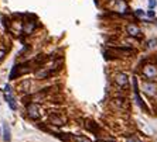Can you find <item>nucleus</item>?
<instances>
[{
    "label": "nucleus",
    "instance_id": "11",
    "mask_svg": "<svg viewBox=\"0 0 157 142\" xmlns=\"http://www.w3.org/2000/svg\"><path fill=\"white\" fill-rule=\"evenodd\" d=\"M156 44H157V40H151V41H149V42H147V47H149V48H153Z\"/></svg>",
    "mask_w": 157,
    "mask_h": 142
},
{
    "label": "nucleus",
    "instance_id": "8",
    "mask_svg": "<svg viewBox=\"0 0 157 142\" xmlns=\"http://www.w3.org/2000/svg\"><path fill=\"white\" fill-rule=\"evenodd\" d=\"M116 7H117V10L122 11V13L128 10V6H126V3H124L123 0H119V2H117V3H116Z\"/></svg>",
    "mask_w": 157,
    "mask_h": 142
},
{
    "label": "nucleus",
    "instance_id": "13",
    "mask_svg": "<svg viewBox=\"0 0 157 142\" xmlns=\"http://www.w3.org/2000/svg\"><path fill=\"white\" fill-rule=\"evenodd\" d=\"M128 142H140L137 138H135V137H132V138H128Z\"/></svg>",
    "mask_w": 157,
    "mask_h": 142
},
{
    "label": "nucleus",
    "instance_id": "10",
    "mask_svg": "<svg viewBox=\"0 0 157 142\" xmlns=\"http://www.w3.org/2000/svg\"><path fill=\"white\" fill-rule=\"evenodd\" d=\"M33 28H34V24H31V26H30V24H26L24 31H26V33H31V31H33Z\"/></svg>",
    "mask_w": 157,
    "mask_h": 142
},
{
    "label": "nucleus",
    "instance_id": "12",
    "mask_svg": "<svg viewBox=\"0 0 157 142\" xmlns=\"http://www.w3.org/2000/svg\"><path fill=\"white\" fill-rule=\"evenodd\" d=\"M156 4H157L156 0H149V7L150 9H154V7H156Z\"/></svg>",
    "mask_w": 157,
    "mask_h": 142
},
{
    "label": "nucleus",
    "instance_id": "14",
    "mask_svg": "<svg viewBox=\"0 0 157 142\" xmlns=\"http://www.w3.org/2000/svg\"><path fill=\"white\" fill-rule=\"evenodd\" d=\"M136 16H144V11L143 10H136Z\"/></svg>",
    "mask_w": 157,
    "mask_h": 142
},
{
    "label": "nucleus",
    "instance_id": "1",
    "mask_svg": "<svg viewBox=\"0 0 157 142\" xmlns=\"http://www.w3.org/2000/svg\"><path fill=\"white\" fill-rule=\"evenodd\" d=\"M4 97H6V100H7L9 106H10L11 110H16V108H17V104H16V98L13 97V94H11L10 86H6V87H4Z\"/></svg>",
    "mask_w": 157,
    "mask_h": 142
},
{
    "label": "nucleus",
    "instance_id": "5",
    "mask_svg": "<svg viewBox=\"0 0 157 142\" xmlns=\"http://www.w3.org/2000/svg\"><path fill=\"white\" fill-rule=\"evenodd\" d=\"M29 115L31 117V118H38V106L37 104H33V106L29 107Z\"/></svg>",
    "mask_w": 157,
    "mask_h": 142
},
{
    "label": "nucleus",
    "instance_id": "7",
    "mask_svg": "<svg viewBox=\"0 0 157 142\" xmlns=\"http://www.w3.org/2000/svg\"><path fill=\"white\" fill-rule=\"evenodd\" d=\"M116 83L121 84V86H124V84L128 83V76H126L124 73H119L116 76Z\"/></svg>",
    "mask_w": 157,
    "mask_h": 142
},
{
    "label": "nucleus",
    "instance_id": "4",
    "mask_svg": "<svg viewBox=\"0 0 157 142\" xmlns=\"http://www.w3.org/2000/svg\"><path fill=\"white\" fill-rule=\"evenodd\" d=\"M144 75H146L149 79H151V77H154L157 75V69L154 66H146V68H144Z\"/></svg>",
    "mask_w": 157,
    "mask_h": 142
},
{
    "label": "nucleus",
    "instance_id": "6",
    "mask_svg": "<svg viewBox=\"0 0 157 142\" xmlns=\"http://www.w3.org/2000/svg\"><path fill=\"white\" fill-rule=\"evenodd\" d=\"M143 89H144V91H146L147 94H154L156 93V84H153V83H144V86H143Z\"/></svg>",
    "mask_w": 157,
    "mask_h": 142
},
{
    "label": "nucleus",
    "instance_id": "2",
    "mask_svg": "<svg viewBox=\"0 0 157 142\" xmlns=\"http://www.w3.org/2000/svg\"><path fill=\"white\" fill-rule=\"evenodd\" d=\"M126 30H128V34H129V35H132V37L140 35V28L137 26H135V24H129Z\"/></svg>",
    "mask_w": 157,
    "mask_h": 142
},
{
    "label": "nucleus",
    "instance_id": "15",
    "mask_svg": "<svg viewBox=\"0 0 157 142\" xmlns=\"http://www.w3.org/2000/svg\"><path fill=\"white\" fill-rule=\"evenodd\" d=\"M147 16H149V17H154V11H153V10L147 11Z\"/></svg>",
    "mask_w": 157,
    "mask_h": 142
},
{
    "label": "nucleus",
    "instance_id": "3",
    "mask_svg": "<svg viewBox=\"0 0 157 142\" xmlns=\"http://www.w3.org/2000/svg\"><path fill=\"white\" fill-rule=\"evenodd\" d=\"M3 138L4 142H11V135H10V125L7 122L3 124Z\"/></svg>",
    "mask_w": 157,
    "mask_h": 142
},
{
    "label": "nucleus",
    "instance_id": "9",
    "mask_svg": "<svg viewBox=\"0 0 157 142\" xmlns=\"http://www.w3.org/2000/svg\"><path fill=\"white\" fill-rule=\"evenodd\" d=\"M75 141L77 142H89V139L84 138V137H75Z\"/></svg>",
    "mask_w": 157,
    "mask_h": 142
}]
</instances>
